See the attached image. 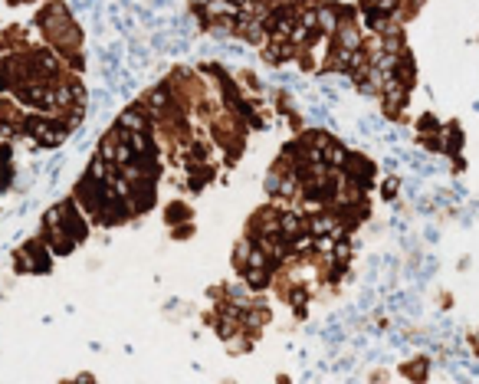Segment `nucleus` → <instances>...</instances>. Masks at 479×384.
<instances>
[{"label":"nucleus","instance_id":"obj_1","mask_svg":"<svg viewBox=\"0 0 479 384\" xmlns=\"http://www.w3.org/2000/svg\"><path fill=\"white\" fill-rule=\"evenodd\" d=\"M168 221H171V223L187 221V207H184V204H171V210H168Z\"/></svg>","mask_w":479,"mask_h":384}]
</instances>
